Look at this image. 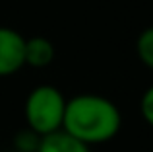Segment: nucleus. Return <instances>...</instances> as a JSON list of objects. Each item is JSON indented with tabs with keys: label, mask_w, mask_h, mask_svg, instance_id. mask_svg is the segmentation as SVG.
Returning <instances> with one entry per match:
<instances>
[{
	"label": "nucleus",
	"mask_w": 153,
	"mask_h": 152,
	"mask_svg": "<svg viewBox=\"0 0 153 152\" xmlns=\"http://www.w3.org/2000/svg\"><path fill=\"white\" fill-rule=\"evenodd\" d=\"M122 129L118 105L101 94H78L66 102L62 131L87 146L105 144Z\"/></svg>",
	"instance_id": "nucleus-1"
},
{
	"label": "nucleus",
	"mask_w": 153,
	"mask_h": 152,
	"mask_svg": "<svg viewBox=\"0 0 153 152\" xmlns=\"http://www.w3.org/2000/svg\"><path fill=\"white\" fill-rule=\"evenodd\" d=\"M66 96L62 90L52 84H39L27 94L23 103V117L27 129L47 137L56 131H62L64 111H66Z\"/></svg>",
	"instance_id": "nucleus-2"
},
{
	"label": "nucleus",
	"mask_w": 153,
	"mask_h": 152,
	"mask_svg": "<svg viewBox=\"0 0 153 152\" xmlns=\"http://www.w3.org/2000/svg\"><path fill=\"white\" fill-rule=\"evenodd\" d=\"M25 66V37L18 29L0 26V78L12 76Z\"/></svg>",
	"instance_id": "nucleus-3"
},
{
	"label": "nucleus",
	"mask_w": 153,
	"mask_h": 152,
	"mask_svg": "<svg viewBox=\"0 0 153 152\" xmlns=\"http://www.w3.org/2000/svg\"><path fill=\"white\" fill-rule=\"evenodd\" d=\"M56 57L54 43L43 35L25 37V66L31 68H47Z\"/></svg>",
	"instance_id": "nucleus-4"
},
{
	"label": "nucleus",
	"mask_w": 153,
	"mask_h": 152,
	"mask_svg": "<svg viewBox=\"0 0 153 152\" xmlns=\"http://www.w3.org/2000/svg\"><path fill=\"white\" fill-rule=\"evenodd\" d=\"M37 152H91V146L79 142L64 131H56L41 138Z\"/></svg>",
	"instance_id": "nucleus-5"
},
{
	"label": "nucleus",
	"mask_w": 153,
	"mask_h": 152,
	"mask_svg": "<svg viewBox=\"0 0 153 152\" xmlns=\"http://www.w3.org/2000/svg\"><path fill=\"white\" fill-rule=\"evenodd\" d=\"M136 55L143 66L153 70V26L140 31L136 39Z\"/></svg>",
	"instance_id": "nucleus-6"
},
{
	"label": "nucleus",
	"mask_w": 153,
	"mask_h": 152,
	"mask_svg": "<svg viewBox=\"0 0 153 152\" xmlns=\"http://www.w3.org/2000/svg\"><path fill=\"white\" fill-rule=\"evenodd\" d=\"M43 137H39L37 133H33L31 129H23L16 135L14 138V150L16 152H37L39 142H41Z\"/></svg>",
	"instance_id": "nucleus-7"
},
{
	"label": "nucleus",
	"mask_w": 153,
	"mask_h": 152,
	"mask_svg": "<svg viewBox=\"0 0 153 152\" xmlns=\"http://www.w3.org/2000/svg\"><path fill=\"white\" fill-rule=\"evenodd\" d=\"M140 113H142L143 121L153 129V84L146 88V92L140 98Z\"/></svg>",
	"instance_id": "nucleus-8"
},
{
	"label": "nucleus",
	"mask_w": 153,
	"mask_h": 152,
	"mask_svg": "<svg viewBox=\"0 0 153 152\" xmlns=\"http://www.w3.org/2000/svg\"><path fill=\"white\" fill-rule=\"evenodd\" d=\"M12 152H16V150H12Z\"/></svg>",
	"instance_id": "nucleus-9"
}]
</instances>
